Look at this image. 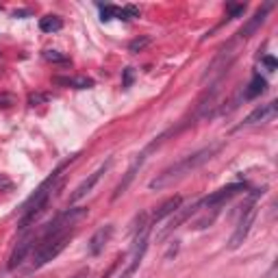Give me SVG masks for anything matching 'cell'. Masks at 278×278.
<instances>
[{
  "label": "cell",
  "instance_id": "44dd1931",
  "mask_svg": "<svg viewBox=\"0 0 278 278\" xmlns=\"http://www.w3.org/2000/svg\"><path fill=\"white\" fill-rule=\"evenodd\" d=\"M18 102L15 100V96L13 93H0V109H9V107H13V104Z\"/></svg>",
  "mask_w": 278,
  "mask_h": 278
},
{
  "label": "cell",
  "instance_id": "277c9868",
  "mask_svg": "<svg viewBox=\"0 0 278 278\" xmlns=\"http://www.w3.org/2000/svg\"><path fill=\"white\" fill-rule=\"evenodd\" d=\"M237 55H239V39H233V41H228L226 46H222L219 52H217V57H215V59L211 61V65L207 67L202 81H207V78H211L215 74H219V72L228 70L230 63L237 59Z\"/></svg>",
  "mask_w": 278,
  "mask_h": 278
},
{
  "label": "cell",
  "instance_id": "3957f363",
  "mask_svg": "<svg viewBox=\"0 0 278 278\" xmlns=\"http://www.w3.org/2000/svg\"><path fill=\"white\" fill-rule=\"evenodd\" d=\"M263 191H265V189H261V191L252 193V198H250V200L246 202L244 207H239V209H241V213H239V224H237V228H235L233 237H230V241H228V248H230V250H237L239 246L246 241V237H248L250 226H252L254 219H256V207H254V200H256L259 196H263Z\"/></svg>",
  "mask_w": 278,
  "mask_h": 278
},
{
  "label": "cell",
  "instance_id": "ffe728a7",
  "mask_svg": "<svg viewBox=\"0 0 278 278\" xmlns=\"http://www.w3.org/2000/svg\"><path fill=\"white\" fill-rule=\"evenodd\" d=\"M48 100H50L48 93H31L29 96V107H37V104L48 102Z\"/></svg>",
  "mask_w": 278,
  "mask_h": 278
},
{
  "label": "cell",
  "instance_id": "8992f818",
  "mask_svg": "<svg viewBox=\"0 0 278 278\" xmlns=\"http://www.w3.org/2000/svg\"><path fill=\"white\" fill-rule=\"evenodd\" d=\"M200 209H202V207H200V200L193 202V204H189V207H183V204H181V207H178V211H176V213H172V219L167 222V226H165L163 230H161L159 235H156V239H159V241L167 239L172 233H174L176 228H181L183 224H185L187 219L191 217V215H196L198 211H200Z\"/></svg>",
  "mask_w": 278,
  "mask_h": 278
},
{
  "label": "cell",
  "instance_id": "ac0fdd59",
  "mask_svg": "<svg viewBox=\"0 0 278 278\" xmlns=\"http://www.w3.org/2000/svg\"><path fill=\"white\" fill-rule=\"evenodd\" d=\"M44 59L48 61V63H55V65H72V61L67 59L65 55H61L59 50H46Z\"/></svg>",
  "mask_w": 278,
  "mask_h": 278
},
{
  "label": "cell",
  "instance_id": "7a4b0ae2",
  "mask_svg": "<svg viewBox=\"0 0 278 278\" xmlns=\"http://www.w3.org/2000/svg\"><path fill=\"white\" fill-rule=\"evenodd\" d=\"M70 237H72V233H61V235H50V237L37 239L33 248V263H31V267L39 270L48 261L57 259L65 250V246L70 244Z\"/></svg>",
  "mask_w": 278,
  "mask_h": 278
},
{
  "label": "cell",
  "instance_id": "6da1fadb",
  "mask_svg": "<svg viewBox=\"0 0 278 278\" xmlns=\"http://www.w3.org/2000/svg\"><path fill=\"white\" fill-rule=\"evenodd\" d=\"M222 146H224L222 141H217V144H211V146H207V148H202V150L193 152V154H189V156H185V159L176 161L174 165L165 167L161 174H156V178H152V181L148 183V187L152 191H159V189H165V187L174 185L176 181L185 178L187 174H191L193 170H198L200 165H204L207 161H211L213 156L222 150Z\"/></svg>",
  "mask_w": 278,
  "mask_h": 278
},
{
  "label": "cell",
  "instance_id": "7402d4cb",
  "mask_svg": "<svg viewBox=\"0 0 278 278\" xmlns=\"http://www.w3.org/2000/svg\"><path fill=\"white\" fill-rule=\"evenodd\" d=\"M115 9H118V7H111V4L100 7V20H102V22H109V20L115 18Z\"/></svg>",
  "mask_w": 278,
  "mask_h": 278
},
{
  "label": "cell",
  "instance_id": "52a82bcc",
  "mask_svg": "<svg viewBox=\"0 0 278 278\" xmlns=\"http://www.w3.org/2000/svg\"><path fill=\"white\" fill-rule=\"evenodd\" d=\"M109 167H111V159H109V161H104V163H102L100 167H98V170L93 172V174H89V176L85 178V181H83L81 185H78L76 189L70 193V202L74 204V202H78V200H83V198H85L87 193H92V189L98 185V181H100V178H102V174H107V170H109Z\"/></svg>",
  "mask_w": 278,
  "mask_h": 278
},
{
  "label": "cell",
  "instance_id": "5bb4252c",
  "mask_svg": "<svg viewBox=\"0 0 278 278\" xmlns=\"http://www.w3.org/2000/svg\"><path fill=\"white\" fill-rule=\"evenodd\" d=\"M181 204H183V198H181V196H172V198H167V200H165L163 204H161V207L156 209L154 213H152V222H150V226H154V224H159L161 219H165V217H167V215L176 213Z\"/></svg>",
  "mask_w": 278,
  "mask_h": 278
},
{
  "label": "cell",
  "instance_id": "cb8c5ba5",
  "mask_svg": "<svg viewBox=\"0 0 278 278\" xmlns=\"http://www.w3.org/2000/svg\"><path fill=\"white\" fill-rule=\"evenodd\" d=\"M133 78H135V70H133V67H126V70H124L122 85L124 87H130V85H133Z\"/></svg>",
  "mask_w": 278,
  "mask_h": 278
},
{
  "label": "cell",
  "instance_id": "7c38bea8",
  "mask_svg": "<svg viewBox=\"0 0 278 278\" xmlns=\"http://www.w3.org/2000/svg\"><path fill=\"white\" fill-rule=\"evenodd\" d=\"M111 235H113V226L111 224H104V226H100L96 230V233L92 235V239H89V244H87V250H89V254L92 256H98L104 250V246L109 244V239H111Z\"/></svg>",
  "mask_w": 278,
  "mask_h": 278
},
{
  "label": "cell",
  "instance_id": "ba28073f",
  "mask_svg": "<svg viewBox=\"0 0 278 278\" xmlns=\"http://www.w3.org/2000/svg\"><path fill=\"white\" fill-rule=\"evenodd\" d=\"M239 191H246V183H233V185H226V187H222L219 191H215L211 193V196H207V198H202L200 200V207H222L226 200H230L233 196H237Z\"/></svg>",
  "mask_w": 278,
  "mask_h": 278
},
{
  "label": "cell",
  "instance_id": "5b68a950",
  "mask_svg": "<svg viewBox=\"0 0 278 278\" xmlns=\"http://www.w3.org/2000/svg\"><path fill=\"white\" fill-rule=\"evenodd\" d=\"M150 228L152 226H146L144 230H139L137 235H135V244H133V256H130V263L126 265V270L122 272V276L120 278H130L137 272V267L141 265V259H144L146 250H148V235H150Z\"/></svg>",
  "mask_w": 278,
  "mask_h": 278
},
{
  "label": "cell",
  "instance_id": "e0dca14e",
  "mask_svg": "<svg viewBox=\"0 0 278 278\" xmlns=\"http://www.w3.org/2000/svg\"><path fill=\"white\" fill-rule=\"evenodd\" d=\"M39 29L44 33H57V31L63 29V20L59 15H46V18L39 20Z\"/></svg>",
  "mask_w": 278,
  "mask_h": 278
},
{
  "label": "cell",
  "instance_id": "d6986e66",
  "mask_svg": "<svg viewBox=\"0 0 278 278\" xmlns=\"http://www.w3.org/2000/svg\"><path fill=\"white\" fill-rule=\"evenodd\" d=\"M150 41H152V39L148 37V35H146V37H137V39H133V41L128 44V52L137 55V52H141V50L146 48V46H150Z\"/></svg>",
  "mask_w": 278,
  "mask_h": 278
},
{
  "label": "cell",
  "instance_id": "4316f807",
  "mask_svg": "<svg viewBox=\"0 0 278 278\" xmlns=\"http://www.w3.org/2000/svg\"><path fill=\"white\" fill-rule=\"evenodd\" d=\"M0 187H4V189H11V183L4 181V178H2V181H0Z\"/></svg>",
  "mask_w": 278,
  "mask_h": 278
},
{
  "label": "cell",
  "instance_id": "9c48e42d",
  "mask_svg": "<svg viewBox=\"0 0 278 278\" xmlns=\"http://www.w3.org/2000/svg\"><path fill=\"white\" fill-rule=\"evenodd\" d=\"M144 161H146V152H141V154H137L135 156V161L130 163V167L126 172H124V176H122V181L118 183V187H115V191H113V200H118L120 196H124L126 193V189L130 187V183L135 181V176L139 174V170H141V165H144Z\"/></svg>",
  "mask_w": 278,
  "mask_h": 278
},
{
  "label": "cell",
  "instance_id": "8fae6325",
  "mask_svg": "<svg viewBox=\"0 0 278 278\" xmlns=\"http://www.w3.org/2000/svg\"><path fill=\"white\" fill-rule=\"evenodd\" d=\"M276 113H278L276 102L261 104V107H256L254 111L244 120V124H241V126H254V124H265V122H270V120H274V118H276Z\"/></svg>",
  "mask_w": 278,
  "mask_h": 278
},
{
  "label": "cell",
  "instance_id": "30bf717a",
  "mask_svg": "<svg viewBox=\"0 0 278 278\" xmlns=\"http://www.w3.org/2000/svg\"><path fill=\"white\" fill-rule=\"evenodd\" d=\"M270 7H272V4H265L263 9H259V11H256V13L252 15V18L248 20V22L241 26V31L237 33V39H239V41L250 39V37H252V35L256 33V31H259L261 26H263V22L267 20V11H270Z\"/></svg>",
  "mask_w": 278,
  "mask_h": 278
},
{
  "label": "cell",
  "instance_id": "2e32d148",
  "mask_svg": "<svg viewBox=\"0 0 278 278\" xmlns=\"http://www.w3.org/2000/svg\"><path fill=\"white\" fill-rule=\"evenodd\" d=\"M265 89H267V81L261 74H256L252 81H250V85L244 89V100H252V98L265 93Z\"/></svg>",
  "mask_w": 278,
  "mask_h": 278
},
{
  "label": "cell",
  "instance_id": "d4e9b609",
  "mask_svg": "<svg viewBox=\"0 0 278 278\" xmlns=\"http://www.w3.org/2000/svg\"><path fill=\"white\" fill-rule=\"evenodd\" d=\"M261 61H263V65L267 67V70H270V72H274L276 70V67H278V61L274 59V57H272V55H265L263 57V59H261Z\"/></svg>",
  "mask_w": 278,
  "mask_h": 278
},
{
  "label": "cell",
  "instance_id": "9a60e30c",
  "mask_svg": "<svg viewBox=\"0 0 278 278\" xmlns=\"http://www.w3.org/2000/svg\"><path fill=\"white\" fill-rule=\"evenodd\" d=\"M55 83L63 87H74V89L93 87V78H87V76H55Z\"/></svg>",
  "mask_w": 278,
  "mask_h": 278
},
{
  "label": "cell",
  "instance_id": "484cf974",
  "mask_svg": "<svg viewBox=\"0 0 278 278\" xmlns=\"http://www.w3.org/2000/svg\"><path fill=\"white\" fill-rule=\"evenodd\" d=\"M172 244H174V246H172V248H170V250H167V254H165V259H170V256H172V254H176V252H178V241H172Z\"/></svg>",
  "mask_w": 278,
  "mask_h": 278
},
{
  "label": "cell",
  "instance_id": "603a6c76",
  "mask_svg": "<svg viewBox=\"0 0 278 278\" xmlns=\"http://www.w3.org/2000/svg\"><path fill=\"white\" fill-rule=\"evenodd\" d=\"M228 20H233V18H239L241 13L246 11V4H233V7H228Z\"/></svg>",
  "mask_w": 278,
  "mask_h": 278
},
{
  "label": "cell",
  "instance_id": "4fadbf2b",
  "mask_svg": "<svg viewBox=\"0 0 278 278\" xmlns=\"http://www.w3.org/2000/svg\"><path fill=\"white\" fill-rule=\"evenodd\" d=\"M33 248H35V237H26V239L20 241V244L13 248L11 256H9V263H7L9 270H18V267L24 263L26 254H29Z\"/></svg>",
  "mask_w": 278,
  "mask_h": 278
}]
</instances>
